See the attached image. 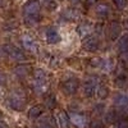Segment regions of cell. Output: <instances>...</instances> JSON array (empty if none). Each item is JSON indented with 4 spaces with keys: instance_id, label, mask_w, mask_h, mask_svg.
<instances>
[{
    "instance_id": "obj_1",
    "label": "cell",
    "mask_w": 128,
    "mask_h": 128,
    "mask_svg": "<svg viewBox=\"0 0 128 128\" xmlns=\"http://www.w3.org/2000/svg\"><path fill=\"white\" fill-rule=\"evenodd\" d=\"M34 90L38 95H42L48 90V76H46V72L44 69H36L35 70Z\"/></svg>"
},
{
    "instance_id": "obj_19",
    "label": "cell",
    "mask_w": 128,
    "mask_h": 128,
    "mask_svg": "<svg viewBox=\"0 0 128 128\" xmlns=\"http://www.w3.org/2000/svg\"><path fill=\"white\" fill-rule=\"evenodd\" d=\"M41 114H42V108L40 105H35V106H32V108L28 110V118L36 119V118H38Z\"/></svg>"
},
{
    "instance_id": "obj_21",
    "label": "cell",
    "mask_w": 128,
    "mask_h": 128,
    "mask_svg": "<svg viewBox=\"0 0 128 128\" xmlns=\"http://www.w3.org/2000/svg\"><path fill=\"white\" fill-rule=\"evenodd\" d=\"M63 18L67 19V20H77L78 19V13H77V10L67 9V10L63 12Z\"/></svg>"
},
{
    "instance_id": "obj_4",
    "label": "cell",
    "mask_w": 128,
    "mask_h": 128,
    "mask_svg": "<svg viewBox=\"0 0 128 128\" xmlns=\"http://www.w3.org/2000/svg\"><path fill=\"white\" fill-rule=\"evenodd\" d=\"M41 4L37 0H28L23 5V14L24 17H32V16H40Z\"/></svg>"
},
{
    "instance_id": "obj_28",
    "label": "cell",
    "mask_w": 128,
    "mask_h": 128,
    "mask_svg": "<svg viewBox=\"0 0 128 128\" xmlns=\"http://www.w3.org/2000/svg\"><path fill=\"white\" fill-rule=\"evenodd\" d=\"M104 110H105L104 104H98V105L95 106V113H96V114H99V115H101V114L104 113Z\"/></svg>"
},
{
    "instance_id": "obj_33",
    "label": "cell",
    "mask_w": 128,
    "mask_h": 128,
    "mask_svg": "<svg viewBox=\"0 0 128 128\" xmlns=\"http://www.w3.org/2000/svg\"><path fill=\"white\" fill-rule=\"evenodd\" d=\"M37 128H51V127H49V126H45V124H40L38 123V127Z\"/></svg>"
},
{
    "instance_id": "obj_6",
    "label": "cell",
    "mask_w": 128,
    "mask_h": 128,
    "mask_svg": "<svg viewBox=\"0 0 128 128\" xmlns=\"http://www.w3.org/2000/svg\"><path fill=\"white\" fill-rule=\"evenodd\" d=\"M114 104H115L116 108H118L119 112H122L124 114H128V98H127L126 95H123V94L115 95Z\"/></svg>"
},
{
    "instance_id": "obj_25",
    "label": "cell",
    "mask_w": 128,
    "mask_h": 128,
    "mask_svg": "<svg viewBox=\"0 0 128 128\" xmlns=\"http://www.w3.org/2000/svg\"><path fill=\"white\" fill-rule=\"evenodd\" d=\"M115 123H116V128H128V119L127 118L118 119Z\"/></svg>"
},
{
    "instance_id": "obj_11",
    "label": "cell",
    "mask_w": 128,
    "mask_h": 128,
    "mask_svg": "<svg viewBox=\"0 0 128 128\" xmlns=\"http://www.w3.org/2000/svg\"><path fill=\"white\" fill-rule=\"evenodd\" d=\"M92 31H94V27H92V24L88 23V22H82V23H80L78 27H77V34H78V36L82 37V38L90 36V35L92 34Z\"/></svg>"
},
{
    "instance_id": "obj_23",
    "label": "cell",
    "mask_w": 128,
    "mask_h": 128,
    "mask_svg": "<svg viewBox=\"0 0 128 128\" xmlns=\"http://www.w3.org/2000/svg\"><path fill=\"white\" fill-rule=\"evenodd\" d=\"M45 105H46V108L49 109H54L55 106H56V99H55V95H49L48 98L45 99Z\"/></svg>"
},
{
    "instance_id": "obj_22",
    "label": "cell",
    "mask_w": 128,
    "mask_h": 128,
    "mask_svg": "<svg viewBox=\"0 0 128 128\" xmlns=\"http://www.w3.org/2000/svg\"><path fill=\"white\" fill-rule=\"evenodd\" d=\"M118 119H119V114H118V112H115V110H110L108 114L105 115V120L108 123H115Z\"/></svg>"
},
{
    "instance_id": "obj_8",
    "label": "cell",
    "mask_w": 128,
    "mask_h": 128,
    "mask_svg": "<svg viewBox=\"0 0 128 128\" xmlns=\"http://www.w3.org/2000/svg\"><path fill=\"white\" fill-rule=\"evenodd\" d=\"M82 46H83L84 50L88 51V52H95L96 50L99 49V41L94 36H87V37H84V40L82 42Z\"/></svg>"
},
{
    "instance_id": "obj_9",
    "label": "cell",
    "mask_w": 128,
    "mask_h": 128,
    "mask_svg": "<svg viewBox=\"0 0 128 128\" xmlns=\"http://www.w3.org/2000/svg\"><path fill=\"white\" fill-rule=\"evenodd\" d=\"M8 56H10L16 62H24L26 60L24 52L19 48H16V46H8Z\"/></svg>"
},
{
    "instance_id": "obj_17",
    "label": "cell",
    "mask_w": 128,
    "mask_h": 128,
    "mask_svg": "<svg viewBox=\"0 0 128 128\" xmlns=\"http://www.w3.org/2000/svg\"><path fill=\"white\" fill-rule=\"evenodd\" d=\"M95 94L98 95V98H99L100 100H105V99L109 96V88L106 87L105 84H98Z\"/></svg>"
},
{
    "instance_id": "obj_26",
    "label": "cell",
    "mask_w": 128,
    "mask_h": 128,
    "mask_svg": "<svg viewBox=\"0 0 128 128\" xmlns=\"http://www.w3.org/2000/svg\"><path fill=\"white\" fill-rule=\"evenodd\" d=\"M115 6L118 8V9H124L127 6V3H128V0H113Z\"/></svg>"
},
{
    "instance_id": "obj_14",
    "label": "cell",
    "mask_w": 128,
    "mask_h": 128,
    "mask_svg": "<svg viewBox=\"0 0 128 128\" xmlns=\"http://www.w3.org/2000/svg\"><path fill=\"white\" fill-rule=\"evenodd\" d=\"M31 72V68L30 66H26V64H20V66H17L14 68V74L18 77V78H24L27 77Z\"/></svg>"
},
{
    "instance_id": "obj_16",
    "label": "cell",
    "mask_w": 128,
    "mask_h": 128,
    "mask_svg": "<svg viewBox=\"0 0 128 128\" xmlns=\"http://www.w3.org/2000/svg\"><path fill=\"white\" fill-rule=\"evenodd\" d=\"M99 64L98 67H100L104 72H110L114 68V62L113 59H99Z\"/></svg>"
},
{
    "instance_id": "obj_2",
    "label": "cell",
    "mask_w": 128,
    "mask_h": 128,
    "mask_svg": "<svg viewBox=\"0 0 128 128\" xmlns=\"http://www.w3.org/2000/svg\"><path fill=\"white\" fill-rule=\"evenodd\" d=\"M8 105L9 108H12L13 110L17 112H22L26 106V99H24V95L19 91H14L13 94L9 95L8 98Z\"/></svg>"
},
{
    "instance_id": "obj_13",
    "label": "cell",
    "mask_w": 128,
    "mask_h": 128,
    "mask_svg": "<svg viewBox=\"0 0 128 128\" xmlns=\"http://www.w3.org/2000/svg\"><path fill=\"white\" fill-rule=\"evenodd\" d=\"M58 124L60 128H69L70 127V122H69V116L68 114L64 112V110H60L58 113Z\"/></svg>"
},
{
    "instance_id": "obj_35",
    "label": "cell",
    "mask_w": 128,
    "mask_h": 128,
    "mask_svg": "<svg viewBox=\"0 0 128 128\" xmlns=\"http://www.w3.org/2000/svg\"><path fill=\"white\" fill-rule=\"evenodd\" d=\"M0 116H2V112H0Z\"/></svg>"
},
{
    "instance_id": "obj_5",
    "label": "cell",
    "mask_w": 128,
    "mask_h": 128,
    "mask_svg": "<svg viewBox=\"0 0 128 128\" xmlns=\"http://www.w3.org/2000/svg\"><path fill=\"white\" fill-rule=\"evenodd\" d=\"M98 83H99V78L94 76V77H90L86 82L83 83V92L87 98H91V96L95 95V91H96V87H98Z\"/></svg>"
},
{
    "instance_id": "obj_15",
    "label": "cell",
    "mask_w": 128,
    "mask_h": 128,
    "mask_svg": "<svg viewBox=\"0 0 128 128\" xmlns=\"http://www.w3.org/2000/svg\"><path fill=\"white\" fill-rule=\"evenodd\" d=\"M22 44H23V46H24L28 51H31V52H37V45H36V42L32 40L31 37L23 36V37H22Z\"/></svg>"
},
{
    "instance_id": "obj_27",
    "label": "cell",
    "mask_w": 128,
    "mask_h": 128,
    "mask_svg": "<svg viewBox=\"0 0 128 128\" xmlns=\"http://www.w3.org/2000/svg\"><path fill=\"white\" fill-rule=\"evenodd\" d=\"M45 4H46V8L50 10H54V9H56V6H58V4L54 2V0H46L45 2Z\"/></svg>"
},
{
    "instance_id": "obj_12",
    "label": "cell",
    "mask_w": 128,
    "mask_h": 128,
    "mask_svg": "<svg viewBox=\"0 0 128 128\" xmlns=\"http://www.w3.org/2000/svg\"><path fill=\"white\" fill-rule=\"evenodd\" d=\"M108 32H109V38H110V40H115L116 37L120 35V32H122V26H120L118 22H116V20H113V22L110 23V26H109Z\"/></svg>"
},
{
    "instance_id": "obj_31",
    "label": "cell",
    "mask_w": 128,
    "mask_h": 128,
    "mask_svg": "<svg viewBox=\"0 0 128 128\" xmlns=\"http://www.w3.org/2000/svg\"><path fill=\"white\" fill-rule=\"evenodd\" d=\"M68 2H69V4H72V5H77V4H80L81 0H68Z\"/></svg>"
},
{
    "instance_id": "obj_32",
    "label": "cell",
    "mask_w": 128,
    "mask_h": 128,
    "mask_svg": "<svg viewBox=\"0 0 128 128\" xmlns=\"http://www.w3.org/2000/svg\"><path fill=\"white\" fill-rule=\"evenodd\" d=\"M0 128H8V126H6L4 122H2V120H0Z\"/></svg>"
},
{
    "instance_id": "obj_30",
    "label": "cell",
    "mask_w": 128,
    "mask_h": 128,
    "mask_svg": "<svg viewBox=\"0 0 128 128\" xmlns=\"http://www.w3.org/2000/svg\"><path fill=\"white\" fill-rule=\"evenodd\" d=\"M5 81H6L5 76H4L3 73H0V86H2V84H4V83H5Z\"/></svg>"
},
{
    "instance_id": "obj_3",
    "label": "cell",
    "mask_w": 128,
    "mask_h": 128,
    "mask_svg": "<svg viewBox=\"0 0 128 128\" xmlns=\"http://www.w3.org/2000/svg\"><path fill=\"white\" fill-rule=\"evenodd\" d=\"M60 88L64 91L66 95H74L80 88V81L77 78H68L62 82Z\"/></svg>"
},
{
    "instance_id": "obj_34",
    "label": "cell",
    "mask_w": 128,
    "mask_h": 128,
    "mask_svg": "<svg viewBox=\"0 0 128 128\" xmlns=\"http://www.w3.org/2000/svg\"><path fill=\"white\" fill-rule=\"evenodd\" d=\"M86 2H87L88 4H95L96 2H98V0H86Z\"/></svg>"
},
{
    "instance_id": "obj_18",
    "label": "cell",
    "mask_w": 128,
    "mask_h": 128,
    "mask_svg": "<svg viewBox=\"0 0 128 128\" xmlns=\"http://www.w3.org/2000/svg\"><path fill=\"white\" fill-rule=\"evenodd\" d=\"M110 13V8L108 6V4H99L98 6H96V14H98L99 17L101 18H106L109 16Z\"/></svg>"
},
{
    "instance_id": "obj_10",
    "label": "cell",
    "mask_w": 128,
    "mask_h": 128,
    "mask_svg": "<svg viewBox=\"0 0 128 128\" xmlns=\"http://www.w3.org/2000/svg\"><path fill=\"white\" fill-rule=\"evenodd\" d=\"M60 40H62V37H60L59 32L55 28L49 27L46 30V41H48V44L55 45V44H58V42H60Z\"/></svg>"
},
{
    "instance_id": "obj_36",
    "label": "cell",
    "mask_w": 128,
    "mask_h": 128,
    "mask_svg": "<svg viewBox=\"0 0 128 128\" xmlns=\"http://www.w3.org/2000/svg\"><path fill=\"white\" fill-rule=\"evenodd\" d=\"M127 98H128V96H127Z\"/></svg>"
},
{
    "instance_id": "obj_20",
    "label": "cell",
    "mask_w": 128,
    "mask_h": 128,
    "mask_svg": "<svg viewBox=\"0 0 128 128\" xmlns=\"http://www.w3.org/2000/svg\"><path fill=\"white\" fill-rule=\"evenodd\" d=\"M118 50L120 52H124L128 50V34L120 36V38L118 41Z\"/></svg>"
},
{
    "instance_id": "obj_7",
    "label": "cell",
    "mask_w": 128,
    "mask_h": 128,
    "mask_svg": "<svg viewBox=\"0 0 128 128\" xmlns=\"http://www.w3.org/2000/svg\"><path fill=\"white\" fill-rule=\"evenodd\" d=\"M69 122L76 128H86V124H87L86 116L81 113H72L69 116Z\"/></svg>"
},
{
    "instance_id": "obj_24",
    "label": "cell",
    "mask_w": 128,
    "mask_h": 128,
    "mask_svg": "<svg viewBox=\"0 0 128 128\" xmlns=\"http://www.w3.org/2000/svg\"><path fill=\"white\" fill-rule=\"evenodd\" d=\"M41 19V16H32V17H24V20H26V24L27 26H35L40 22Z\"/></svg>"
},
{
    "instance_id": "obj_29",
    "label": "cell",
    "mask_w": 128,
    "mask_h": 128,
    "mask_svg": "<svg viewBox=\"0 0 128 128\" xmlns=\"http://www.w3.org/2000/svg\"><path fill=\"white\" fill-rule=\"evenodd\" d=\"M91 128H104V124L100 120H94L91 123Z\"/></svg>"
}]
</instances>
